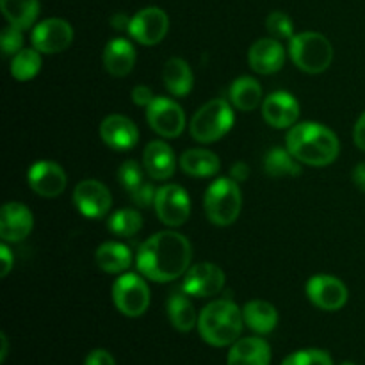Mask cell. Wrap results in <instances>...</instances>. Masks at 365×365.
Masks as SVG:
<instances>
[{
  "mask_svg": "<svg viewBox=\"0 0 365 365\" xmlns=\"http://www.w3.org/2000/svg\"><path fill=\"white\" fill-rule=\"evenodd\" d=\"M191 259L189 239L178 232L166 230L143 242L138 252V269L148 280L166 284L187 273Z\"/></svg>",
  "mask_w": 365,
  "mask_h": 365,
  "instance_id": "obj_1",
  "label": "cell"
},
{
  "mask_svg": "<svg viewBox=\"0 0 365 365\" xmlns=\"http://www.w3.org/2000/svg\"><path fill=\"white\" fill-rule=\"evenodd\" d=\"M287 150L303 164L328 166L339 155V139L330 128L321 123L294 125L287 134Z\"/></svg>",
  "mask_w": 365,
  "mask_h": 365,
  "instance_id": "obj_2",
  "label": "cell"
},
{
  "mask_svg": "<svg viewBox=\"0 0 365 365\" xmlns=\"http://www.w3.org/2000/svg\"><path fill=\"white\" fill-rule=\"evenodd\" d=\"M241 309L230 299H217L202 310L198 319V330L203 341L216 348L237 342L242 330Z\"/></svg>",
  "mask_w": 365,
  "mask_h": 365,
  "instance_id": "obj_3",
  "label": "cell"
},
{
  "mask_svg": "<svg viewBox=\"0 0 365 365\" xmlns=\"http://www.w3.org/2000/svg\"><path fill=\"white\" fill-rule=\"evenodd\" d=\"M242 196L234 178H217L205 192V212L210 223L228 227L241 214Z\"/></svg>",
  "mask_w": 365,
  "mask_h": 365,
  "instance_id": "obj_4",
  "label": "cell"
},
{
  "mask_svg": "<svg viewBox=\"0 0 365 365\" xmlns=\"http://www.w3.org/2000/svg\"><path fill=\"white\" fill-rule=\"evenodd\" d=\"M292 61L307 73H323L334 61V46L319 32H302L289 45Z\"/></svg>",
  "mask_w": 365,
  "mask_h": 365,
  "instance_id": "obj_5",
  "label": "cell"
},
{
  "mask_svg": "<svg viewBox=\"0 0 365 365\" xmlns=\"http://www.w3.org/2000/svg\"><path fill=\"white\" fill-rule=\"evenodd\" d=\"M234 120V110L230 103L223 98H216L196 110L189 128H191L192 139L198 143H214L228 134Z\"/></svg>",
  "mask_w": 365,
  "mask_h": 365,
  "instance_id": "obj_6",
  "label": "cell"
},
{
  "mask_svg": "<svg viewBox=\"0 0 365 365\" xmlns=\"http://www.w3.org/2000/svg\"><path fill=\"white\" fill-rule=\"evenodd\" d=\"M113 302L123 316L139 317L150 305L148 285L139 274H123L113 285Z\"/></svg>",
  "mask_w": 365,
  "mask_h": 365,
  "instance_id": "obj_7",
  "label": "cell"
},
{
  "mask_svg": "<svg viewBox=\"0 0 365 365\" xmlns=\"http://www.w3.org/2000/svg\"><path fill=\"white\" fill-rule=\"evenodd\" d=\"M153 207H155L157 217L166 227H180L189 220V214H191V200H189L187 191L175 184L157 189Z\"/></svg>",
  "mask_w": 365,
  "mask_h": 365,
  "instance_id": "obj_8",
  "label": "cell"
},
{
  "mask_svg": "<svg viewBox=\"0 0 365 365\" xmlns=\"http://www.w3.org/2000/svg\"><path fill=\"white\" fill-rule=\"evenodd\" d=\"M146 118L153 132L163 138H178L185 128V114L182 107L166 96H155L146 107Z\"/></svg>",
  "mask_w": 365,
  "mask_h": 365,
  "instance_id": "obj_9",
  "label": "cell"
},
{
  "mask_svg": "<svg viewBox=\"0 0 365 365\" xmlns=\"http://www.w3.org/2000/svg\"><path fill=\"white\" fill-rule=\"evenodd\" d=\"M170 29L168 14L159 7H146L130 18L128 32L138 43L146 46L157 45L163 41Z\"/></svg>",
  "mask_w": 365,
  "mask_h": 365,
  "instance_id": "obj_10",
  "label": "cell"
},
{
  "mask_svg": "<svg viewBox=\"0 0 365 365\" xmlns=\"http://www.w3.org/2000/svg\"><path fill=\"white\" fill-rule=\"evenodd\" d=\"M225 287V273L220 266L210 262L196 264L185 273L182 291L195 298H210Z\"/></svg>",
  "mask_w": 365,
  "mask_h": 365,
  "instance_id": "obj_11",
  "label": "cell"
},
{
  "mask_svg": "<svg viewBox=\"0 0 365 365\" xmlns=\"http://www.w3.org/2000/svg\"><path fill=\"white\" fill-rule=\"evenodd\" d=\"M73 41V29L66 20L48 18L32 31V45L41 53H59Z\"/></svg>",
  "mask_w": 365,
  "mask_h": 365,
  "instance_id": "obj_12",
  "label": "cell"
},
{
  "mask_svg": "<svg viewBox=\"0 0 365 365\" xmlns=\"http://www.w3.org/2000/svg\"><path fill=\"white\" fill-rule=\"evenodd\" d=\"M73 202L78 212L86 217H91V220L103 217L113 205L109 189L102 182L93 180V178L78 182L73 191Z\"/></svg>",
  "mask_w": 365,
  "mask_h": 365,
  "instance_id": "obj_13",
  "label": "cell"
},
{
  "mask_svg": "<svg viewBox=\"0 0 365 365\" xmlns=\"http://www.w3.org/2000/svg\"><path fill=\"white\" fill-rule=\"evenodd\" d=\"M307 296L321 310L342 309L348 302V287L339 278L330 274H317L307 284Z\"/></svg>",
  "mask_w": 365,
  "mask_h": 365,
  "instance_id": "obj_14",
  "label": "cell"
},
{
  "mask_svg": "<svg viewBox=\"0 0 365 365\" xmlns=\"http://www.w3.org/2000/svg\"><path fill=\"white\" fill-rule=\"evenodd\" d=\"M29 185L43 198H57L66 189V173L52 160H38L27 173Z\"/></svg>",
  "mask_w": 365,
  "mask_h": 365,
  "instance_id": "obj_15",
  "label": "cell"
},
{
  "mask_svg": "<svg viewBox=\"0 0 365 365\" xmlns=\"http://www.w3.org/2000/svg\"><path fill=\"white\" fill-rule=\"evenodd\" d=\"M34 217L24 203H6L0 210V237L6 242H20L31 234Z\"/></svg>",
  "mask_w": 365,
  "mask_h": 365,
  "instance_id": "obj_16",
  "label": "cell"
},
{
  "mask_svg": "<svg viewBox=\"0 0 365 365\" xmlns=\"http://www.w3.org/2000/svg\"><path fill=\"white\" fill-rule=\"evenodd\" d=\"M100 138L113 150H130L138 145L139 130L132 120L121 114H110L100 125Z\"/></svg>",
  "mask_w": 365,
  "mask_h": 365,
  "instance_id": "obj_17",
  "label": "cell"
},
{
  "mask_svg": "<svg viewBox=\"0 0 365 365\" xmlns=\"http://www.w3.org/2000/svg\"><path fill=\"white\" fill-rule=\"evenodd\" d=\"M262 114L267 125L274 128H289L298 121L299 103L291 93H271L262 103Z\"/></svg>",
  "mask_w": 365,
  "mask_h": 365,
  "instance_id": "obj_18",
  "label": "cell"
},
{
  "mask_svg": "<svg viewBox=\"0 0 365 365\" xmlns=\"http://www.w3.org/2000/svg\"><path fill=\"white\" fill-rule=\"evenodd\" d=\"M250 66L260 75L277 73L285 63V52L277 38H262L252 45L248 52Z\"/></svg>",
  "mask_w": 365,
  "mask_h": 365,
  "instance_id": "obj_19",
  "label": "cell"
},
{
  "mask_svg": "<svg viewBox=\"0 0 365 365\" xmlns=\"http://www.w3.org/2000/svg\"><path fill=\"white\" fill-rule=\"evenodd\" d=\"M118 177H120L123 189L130 195L132 202L138 207L146 209V207H150L155 202L157 191L153 189V185L150 182L145 180L141 166L135 160H125L121 164L120 171H118Z\"/></svg>",
  "mask_w": 365,
  "mask_h": 365,
  "instance_id": "obj_20",
  "label": "cell"
},
{
  "mask_svg": "<svg viewBox=\"0 0 365 365\" xmlns=\"http://www.w3.org/2000/svg\"><path fill=\"white\" fill-rule=\"evenodd\" d=\"M143 168L153 180H168L175 173V155L164 141H152L143 153Z\"/></svg>",
  "mask_w": 365,
  "mask_h": 365,
  "instance_id": "obj_21",
  "label": "cell"
},
{
  "mask_svg": "<svg viewBox=\"0 0 365 365\" xmlns=\"http://www.w3.org/2000/svg\"><path fill=\"white\" fill-rule=\"evenodd\" d=\"M269 346L259 337H248L234 342L227 360L228 365H269Z\"/></svg>",
  "mask_w": 365,
  "mask_h": 365,
  "instance_id": "obj_22",
  "label": "cell"
},
{
  "mask_svg": "<svg viewBox=\"0 0 365 365\" xmlns=\"http://www.w3.org/2000/svg\"><path fill=\"white\" fill-rule=\"evenodd\" d=\"M135 64V50L130 41L123 38L110 39L103 50V66L114 77H125Z\"/></svg>",
  "mask_w": 365,
  "mask_h": 365,
  "instance_id": "obj_23",
  "label": "cell"
},
{
  "mask_svg": "<svg viewBox=\"0 0 365 365\" xmlns=\"http://www.w3.org/2000/svg\"><path fill=\"white\" fill-rule=\"evenodd\" d=\"M163 81L168 91L175 96L189 95L192 84H195L191 66L180 57H171L166 61L163 70Z\"/></svg>",
  "mask_w": 365,
  "mask_h": 365,
  "instance_id": "obj_24",
  "label": "cell"
},
{
  "mask_svg": "<svg viewBox=\"0 0 365 365\" xmlns=\"http://www.w3.org/2000/svg\"><path fill=\"white\" fill-rule=\"evenodd\" d=\"M242 317H245V323L260 335L271 334L278 324L277 309L262 299H253L246 303L242 309Z\"/></svg>",
  "mask_w": 365,
  "mask_h": 365,
  "instance_id": "obj_25",
  "label": "cell"
},
{
  "mask_svg": "<svg viewBox=\"0 0 365 365\" xmlns=\"http://www.w3.org/2000/svg\"><path fill=\"white\" fill-rule=\"evenodd\" d=\"M220 159L209 150L192 148L182 153L180 168L191 177H212L220 171Z\"/></svg>",
  "mask_w": 365,
  "mask_h": 365,
  "instance_id": "obj_26",
  "label": "cell"
},
{
  "mask_svg": "<svg viewBox=\"0 0 365 365\" xmlns=\"http://www.w3.org/2000/svg\"><path fill=\"white\" fill-rule=\"evenodd\" d=\"M96 264L106 273H123L130 267V250L121 242H103L95 253Z\"/></svg>",
  "mask_w": 365,
  "mask_h": 365,
  "instance_id": "obj_27",
  "label": "cell"
},
{
  "mask_svg": "<svg viewBox=\"0 0 365 365\" xmlns=\"http://www.w3.org/2000/svg\"><path fill=\"white\" fill-rule=\"evenodd\" d=\"M185 294V291H175L168 299V317L178 331H191L198 324L195 307Z\"/></svg>",
  "mask_w": 365,
  "mask_h": 365,
  "instance_id": "obj_28",
  "label": "cell"
},
{
  "mask_svg": "<svg viewBox=\"0 0 365 365\" xmlns=\"http://www.w3.org/2000/svg\"><path fill=\"white\" fill-rule=\"evenodd\" d=\"M0 7L9 25L20 31L31 27L39 14L38 0H0Z\"/></svg>",
  "mask_w": 365,
  "mask_h": 365,
  "instance_id": "obj_29",
  "label": "cell"
},
{
  "mask_svg": "<svg viewBox=\"0 0 365 365\" xmlns=\"http://www.w3.org/2000/svg\"><path fill=\"white\" fill-rule=\"evenodd\" d=\"M230 100L239 110L250 113L259 107L260 100H262V88L255 78L239 77L230 86Z\"/></svg>",
  "mask_w": 365,
  "mask_h": 365,
  "instance_id": "obj_30",
  "label": "cell"
},
{
  "mask_svg": "<svg viewBox=\"0 0 365 365\" xmlns=\"http://www.w3.org/2000/svg\"><path fill=\"white\" fill-rule=\"evenodd\" d=\"M296 160L298 159L289 150L273 148L267 152L266 159H264V168L271 177H296L302 173Z\"/></svg>",
  "mask_w": 365,
  "mask_h": 365,
  "instance_id": "obj_31",
  "label": "cell"
},
{
  "mask_svg": "<svg viewBox=\"0 0 365 365\" xmlns=\"http://www.w3.org/2000/svg\"><path fill=\"white\" fill-rule=\"evenodd\" d=\"M41 70V52L36 48H21L11 59V75L16 81H31Z\"/></svg>",
  "mask_w": 365,
  "mask_h": 365,
  "instance_id": "obj_32",
  "label": "cell"
},
{
  "mask_svg": "<svg viewBox=\"0 0 365 365\" xmlns=\"http://www.w3.org/2000/svg\"><path fill=\"white\" fill-rule=\"evenodd\" d=\"M143 227V216L138 210L120 209L109 217V230L120 237H134Z\"/></svg>",
  "mask_w": 365,
  "mask_h": 365,
  "instance_id": "obj_33",
  "label": "cell"
},
{
  "mask_svg": "<svg viewBox=\"0 0 365 365\" xmlns=\"http://www.w3.org/2000/svg\"><path fill=\"white\" fill-rule=\"evenodd\" d=\"M266 29L277 39H289L291 41L294 38V25H292L291 18L285 13H282V11H274V13L267 16Z\"/></svg>",
  "mask_w": 365,
  "mask_h": 365,
  "instance_id": "obj_34",
  "label": "cell"
},
{
  "mask_svg": "<svg viewBox=\"0 0 365 365\" xmlns=\"http://www.w3.org/2000/svg\"><path fill=\"white\" fill-rule=\"evenodd\" d=\"M282 365H334L331 356L321 349H305L289 355Z\"/></svg>",
  "mask_w": 365,
  "mask_h": 365,
  "instance_id": "obj_35",
  "label": "cell"
},
{
  "mask_svg": "<svg viewBox=\"0 0 365 365\" xmlns=\"http://www.w3.org/2000/svg\"><path fill=\"white\" fill-rule=\"evenodd\" d=\"M0 45H2L4 56H16L21 50V45H24V36H21L20 29L13 27V25L4 29L2 38H0Z\"/></svg>",
  "mask_w": 365,
  "mask_h": 365,
  "instance_id": "obj_36",
  "label": "cell"
},
{
  "mask_svg": "<svg viewBox=\"0 0 365 365\" xmlns=\"http://www.w3.org/2000/svg\"><path fill=\"white\" fill-rule=\"evenodd\" d=\"M132 100H134L135 106L148 107L155 100V95L148 86H135L134 91H132Z\"/></svg>",
  "mask_w": 365,
  "mask_h": 365,
  "instance_id": "obj_37",
  "label": "cell"
},
{
  "mask_svg": "<svg viewBox=\"0 0 365 365\" xmlns=\"http://www.w3.org/2000/svg\"><path fill=\"white\" fill-rule=\"evenodd\" d=\"M84 365H116V362H114L113 355L107 353L106 349H95V351L89 353Z\"/></svg>",
  "mask_w": 365,
  "mask_h": 365,
  "instance_id": "obj_38",
  "label": "cell"
},
{
  "mask_svg": "<svg viewBox=\"0 0 365 365\" xmlns=\"http://www.w3.org/2000/svg\"><path fill=\"white\" fill-rule=\"evenodd\" d=\"M353 141L362 152H365V113L356 120L355 128H353Z\"/></svg>",
  "mask_w": 365,
  "mask_h": 365,
  "instance_id": "obj_39",
  "label": "cell"
},
{
  "mask_svg": "<svg viewBox=\"0 0 365 365\" xmlns=\"http://www.w3.org/2000/svg\"><path fill=\"white\" fill-rule=\"evenodd\" d=\"M0 260H2V264H0V277L4 278L13 269V255H11V250L7 248V245L0 246Z\"/></svg>",
  "mask_w": 365,
  "mask_h": 365,
  "instance_id": "obj_40",
  "label": "cell"
},
{
  "mask_svg": "<svg viewBox=\"0 0 365 365\" xmlns=\"http://www.w3.org/2000/svg\"><path fill=\"white\" fill-rule=\"evenodd\" d=\"M250 177V168L245 163H235L230 170V178H234L235 182H245Z\"/></svg>",
  "mask_w": 365,
  "mask_h": 365,
  "instance_id": "obj_41",
  "label": "cell"
},
{
  "mask_svg": "<svg viewBox=\"0 0 365 365\" xmlns=\"http://www.w3.org/2000/svg\"><path fill=\"white\" fill-rule=\"evenodd\" d=\"M351 178H353V184H355L360 191L365 192V163L356 164L355 170H353L351 173Z\"/></svg>",
  "mask_w": 365,
  "mask_h": 365,
  "instance_id": "obj_42",
  "label": "cell"
},
{
  "mask_svg": "<svg viewBox=\"0 0 365 365\" xmlns=\"http://www.w3.org/2000/svg\"><path fill=\"white\" fill-rule=\"evenodd\" d=\"M110 24H113V27L116 29H127L128 31V25H130V20H128L125 14H114L113 20H110Z\"/></svg>",
  "mask_w": 365,
  "mask_h": 365,
  "instance_id": "obj_43",
  "label": "cell"
},
{
  "mask_svg": "<svg viewBox=\"0 0 365 365\" xmlns=\"http://www.w3.org/2000/svg\"><path fill=\"white\" fill-rule=\"evenodd\" d=\"M0 342H2V353H0V362H6L7 351H9V342H7L6 334L0 335Z\"/></svg>",
  "mask_w": 365,
  "mask_h": 365,
  "instance_id": "obj_44",
  "label": "cell"
},
{
  "mask_svg": "<svg viewBox=\"0 0 365 365\" xmlns=\"http://www.w3.org/2000/svg\"><path fill=\"white\" fill-rule=\"evenodd\" d=\"M342 365H356V364H351V362H346V364H342Z\"/></svg>",
  "mask_w": 365,
  "mask_h": 365,
  "instance_id": "obj_45",
  "label": "cell"
}]
</instances>
